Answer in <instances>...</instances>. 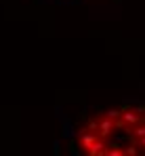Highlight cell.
Returning <instances> with one entry per match:
<instances>
[{"label":"cell","instance_id":"cell-4","mask_svg":"<svg viewBox=\"0 0 145 156\" xmlns=\"http://www.w3.org/2000/svg\"><path fill=\"white\" fill-rule=\"evenodd\" d=\"M107 148H109V146L105 144V137H99L95 144H93V148H91L86 154H88V156H105V154H107Z\"/></svg>","mask_w":145,"mask_h":156},{"label":"cell","instance_id":"cell-6","mask_svg":"<svg viewBox=\"0 0 145 156\" xmlns=\"http://www.w3.org/2000/svg\"><path fill=\"white\" fill-rule=\"evenodd\" d=\"M137 148H139V144L130 141V144L124 148V156H137V154H139V150H137Z\"/></svg>","mask_w":145,"mask_h":156},{"label":"cell","instance_id":"cell-2","mask_svg":"<svg viewBox=\"0 0 145 156\" xmlns=\"http://www.w3.org/2000/svg\"><path fill=\"white\" fill-rule=\"evenodd\" d=\"M99 137H101V135H99V133H95V131H91L88 127L80 129V133H78V144H80L82 152H88V150L93 148V144H95Z\"/></svg>","mask_w":145,"mask_h":156},{"label":"cell","instance_id":"cell-1","mask_svg":"<svg viewBox=\"0 0 145 156\" xmlns=\"http://www.w3.org/2000/svg\"><path fill=\"white\" fill-rule=\"evenodd\" d=\"M122 120H124L126 129H133V127H137V125L145 122V116H143V114H139V110H133V108H128V105L124 104V105H122Z\"/></svg>","mask_w":145,"mask_h":156},{"label":"cell","instance_id":"cell-8","mask_svg":"<svg viewBox=\"0 0 145 156\" xmlns=\"http://www.w3.org/2000/svg\"><path fill=\"white\" fill-rule=\"evenodd\" d=\"M105 116H109V118H114V120H118V118H122V108H118V110H107V112H103Z\"/></svg>","mask_w":145,"mask_h":156},{"label":"cell","instance_id":"cell-5","mask_svg":"<svg viewBox=\"0 0 145 156\" xmlns=\"http://www.w3.org/2000/svg\"><path fill=\"white\" fill-rule=\"evenodd\" d=\"M105 156H124V148H122L120 144H112L107 148V154Z\"/></svg>","mask_w":145,"mask_h":156},{"label":"cell","instance_id":"cell-3","mask_svg":"<svg viewBox=\"0 0 145 156\" xmlns=\"http://www.w3.org/2000/svg\"><path fill=\"white\" fill-rule=\"evenodd\" d=\"M114 129H116V120L114 118H109V116H99V135L101 137H109L112 133H114Z\"/></svg>","mask_w":145,"mask_h":156},{"label":"cell","instance_id":"cell-7","mask_svg":"<svg viewBox=\"0 0 145 156\" xmlns=\"http://www.w3.org/2000/svg\"><path fill=\"white\" fill-rule=\"evenodd\" d=\"M86 127H88V129L91 131H95V133H99V118H88V120H86Z\"/></svg>","mask_w":145,"mask_h":156}]
</instances>
